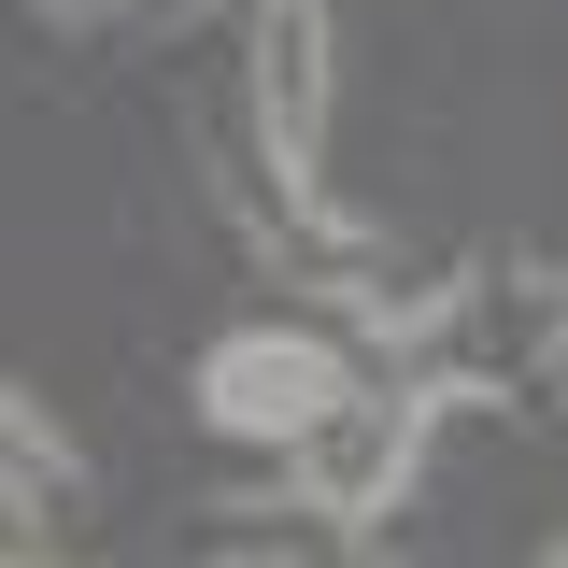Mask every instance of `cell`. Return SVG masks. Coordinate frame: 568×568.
Listing matches in <instances>:
<instances>
[{"label":"cell","mask_w":568,"mask_h":568,"mask_svg":"<svg viewBox=\"0 0 568 568\" xmlns=\"http://www.w3.org/2000/svg\"><path fill=\"white\" fill-rule=\"evenodd\" d=\"M426 413H440V384H355L342 413L298 440V497L327 511V526H384L426 469Z\"/></svg>","instance_id":"1"},{"label":"cell","mask_w":568,"mask_h":568,"mask_svg":"<svg viewBox=\"0 0 568 568\" xmlns=\"http://www.w3.org/2000/svg\"><path fill=\"white\" fill-rule=\"evenodd\" d=\"M342 398H355V369L313 342V327H227V342L200 355V413L227 426V440H271V455H298Z\"/></svg>","instance_id":"2"},{"label":"cell","mask_w":568,"mask_h":568,"mask_svg":"<svg viewBox=\"0 0 568 568\" xmlns=\"http://www.w3.org/2000/svg\"><path fill=\"white\" fill-rule=\"evenodd\" d=\"M327 100H342V43H327V0H256L242 29V129L284 185H313L327 156Z\"/></svg>","instance_id":"3"},{"label":"cell","mask_w":568,"mask_h":568,"mask_svg":"<svg viewBox=\"0 0 568 568\" xmlns=\"http://www.w3.org/2000/svg\"><path fill=\"white\" fill-rule=\"evenodd\" d=\"M440 398L469 384V398H526L540 369H555L568 342V284L555 271H455V298H440Z\"/></svg>","instance_id":"4"},{"label":"cell","mask_w":568,"mask_h":568,"mask_svg":"<svg viewBox=\"0 0 568 568\" xmlns=\"http://www.w3.org/2000/svg\"><path fill=\"white\" fill-rule=\"evenodd\" d=\"M71 484H85L71 426L43 413V398H14V384H0V497H71Z\"/></svg>","instance_id":"5"},{"label":"cell","mask_w":568,"mask_h":568,"mask_svg":"<svg viewBox=\"0 0 568 568\" xmlns=\"http://www.w3.org/2000/svg\"><path fill=\"white\" fill-rule=\"evenodd\" d=\"M29 14H43V29H129L142 0H29Z\"/></svg>","instance_id":"6"},{"label":"cell","mask_w":568,"mask_h":568,"mask_svg":"<svg viewBox=\"0 0 568 568\" xmlns=\"http://www.w3.org/2000/svg\"><path fill=\"white\" fill-rule=\"evenodd\" d=\"M526 568H568V540H540V555H526Z\"/></svg>","instance_id":"7"},{"label":"cell","mask_w":568,"mask_h":568,"mask_svg":"<svg viewBox=\"0 0 568 568\" xmlns=\"http://www.w3.org/2000/svg\"><path fill=\"white\" fill-rule=\"evenodd\" d=\"M0 568H29V555H14V540H0Z\"/></svg>","instance_id":"8"}]
</instances>
